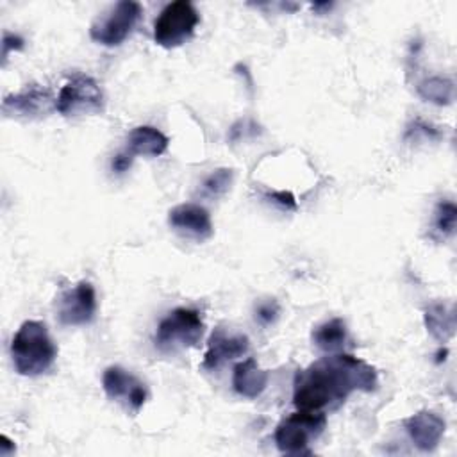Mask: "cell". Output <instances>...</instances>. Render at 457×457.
Here are the masks:
<instances>
[{"label":"cell","instance_id":"30bf717a","mask_svg":"<svg viewBox=\"0 0 457 457\" xmlns=\"http://www.w3.org/2000/svg\"><path fill=\"white\" fill-rule=\"evenodd\" d=\"M248 337L245 334L227 332L223 327H216L207 341V350L204 353L202 370L214 371L223 362L241 357L248 352Z\"/></svg>","mask_w":457,"mask_h":457},{"label":"cell","instance_id":"52a82bcc","mask_svg":"<svg viewBox=\"0 0 457 457\" xmlns=\"http://www.w3.org/2000/svg\"><path fill=\"white\" fill-rule=\"evenodd\" d=\"M55 111L62 116L104 111V93L89 75H73L55 98Z\"/></svg>","mask_w":457,"mask_h":457},{"label":"cell","instance_id":"5b68a950","mask_svg":"<svg viewBox=\"0 0 457 457\" xmlns=\"http://www.w3.org/2000/svg\"><path fill=\"white\" fill-rule=\"evenodd\" d=\"M198 23L200 14L191 2H171L164 5L154 21V39L162 48L180 46L193 36Z\"/></svg>","mask_w":457,"mask_h":457},{"label":"cell","instance_id":"7c38bea8","mask_svg":"<svg viewBox=\"0 0 457 457\" xmlns=\"http://www.w3.org/2000/svg\"><path fill=\"white\" fill-rule=\"evenodd\" d=\"M168 223L171 228L200 241L209 239L214 232L209 211L198 204L175 205L168 212Z\"/></svg>","mask_w":457,"mask_h":457},{"label":"cell","instance_id":"9c48e42d","mask_svg":"<svg viewBox=\"0 0 457 457\" xmlns=\"http://www.w3.org/2000/svg\"><path fill=\"white\" fill-rule=\"evenodd\" d=\"M102 387L111 400L123 403L132 412H139L146 402V389L143 382L121 366L105 368L102 375Z\"/></svg>","mask_w":457,"mask_h":457},{"label":"cell","instance_id":"6da1fadb","mask_svg":"<svg viewBox=\"0 0 457 457\" xmlns=\"http://www.w3.org/2000/svg\"><path fill=\"white\" fill-rule=\"evenodd\" d=\"M378 386L377 370L366 361L336 352L321 357L293 380V403L300 411H320L339 407L353 391L371 393Z\"/></svg>","mask_w":457,"mask_h":457},{"label":"cell","instance_id":"ac0fdd59","mask_svg":"<svg viewBox=\"0 0 457 457\" xmlns=\"http://www.w3.org/2000/svg\"><path fill=\"white\" fill-rule=\"evenodd\" d=\"M416 91L425 102H430L436 105H450L455 96L453 80L441 75H432L420 80L416 86Z\"/></svg>","mask_w":457,"mask_h":457},{"label":"cell","instance_id":"d6986e66","mask_svg":"<svg viewBox=\"0 0 457 457\" xmlns=\"http://www.w3.org/2000/svg\"><path fill=\"white\" fill-rule=\"evenodd\" d=\"M234 179V170L232 168H218L212 173H209L204 182H202V196H220L223 195Z\"/></svg>","mask_w":457,"mask_h":457},{"label":"cell","instance_id":"cb8c5ba5","mask_svg":"<svg viewBox=\"0 0 457 457\" xmlns=\"http://www.w3.org/2000/svg\"><path fill=\"white\" fill-rule=\"evenodd\" d=\"M266 196L270 198V202L280 205L286 211H295L296 209V200L289 191H271Z\"/></svg>","mask_w":457,"mask_h":457},{"label":"cell","instance_id":"277c9868","mask_svg":"<svg viewBox=\"0 0 457 457\" xmlns=\"http://www.w3.org/2000/svg\"><path fill=\"white\" fill-rule=\"evenodd\" d=\"M327 416L320 411H300L284 418L275 428V445L282 453L302 455L311 453V441L318 439L325 430Z\"/></svg>","mask_w":457,"mask_h":457},{"label":"cell","instance_id":"4fadbf2b","mask_svg":"<svg viewBox=\"0 0 457 457\" xmlns=\"http://www.w3.org/2000/svg\"><path fill=\"white\" fill-rule=\"evenodd\" d=\"M403 427L416 448H420L421 452H432L439 445L446 423L439 414L432 411H420L409 416L403 421Z\"/></svg>","mask_w":457,"mask_h":457},{"label":"cell","instance_id":"8fae6325","mask_svg":"<svg viewBox=\"0 0 457 457\" xmlns=\"http://www.w3.org/2000/svg\"><path fill=\"white\" fill-rule=\"evenodd\" d=\"M55 109V100L52 98L50 89L37 84L7 95L2 102V111L7 116H23V118H41Z\"/></svg>","mask_w":457,"mask_h":457},{"label":"cell","instance_id":"44dd1931","mask_svg":"<svg viewBox=\"0 0 457 457\" xmlns=\"http://www.w3.org/2000/svg\"><path fill=\"white\" fill-rule=\"evenodd\" d=\"M420 136L423 137H428V139H439L441 137V132L437 129H434L432 125L421 121V120H414L407 130H405V139H418Z\"/></svg>","mask_w":457,"mask_h":457},{"label":"cell","instance_id":"7a4b0ae2","mask_svg":"<svg viewBox=\"0 0 457 457\" xmlns=\"http://www.w3.org/2000/svg\"><path fill=\"white\" fill-rule=\"evenodd\" d=\"M55 357L57 346L46 325L37 320H25L11 341L14 370L23 377H37L52 368Z\"/></svg>","mask_w":457,"mask_h":457},{"label":"cell","instance_id":"7402d4cb","mask_svg":"<svg viewBox=\"0 0 457 457\" xmlns=\"http://www.w3.org/2000/svg\"><path fill=\"white\" fill-rule=\"evenodd\" d=\"M278 318V305L273 302V300H268V302H261L255 309V320L261 323V325H271L275 323V320Z\"/></svg>","mask_w":457,"mask_h":457},{"label":"cell","instance_id":"9a60e30c","mask_svg":"<svg viewBox=\"0 0 457 457\" xmlns=\"http://www.w3.org/2000/svg\"><path fill=\"white\" fill-rule=\"evenodd\" d=\"M170 139L152 125L134 127L127 136V152L130 155L159 157L168 150Z\"/></svg>","mask_w":457,"mask_h":457},{"label":"cell","instance_id":"5bb4252c","mask_svg":"<svg viewBox=\"0 0 457 457\" xmlns=\"http://www.w3.org/2000/svg\"><path fill=\"white\" fill-rule=\"evenodd\" d=\"M232 386L239 396L250 400L257 398L268 386V373L262 368H259L253 357H248L234 366Z\"/></svg>","mask_w":457,"mask_h":457},{"label":"cell","instance_id":"2e32d148","mask_svg":"<svg viewBox=\"0 0 457 457\" xmlns=\"http://www.w3.org/2000/svg\"><path fill=\"white\" fill-rule=\"evenodd\" d=\"M427 332L439 343H446L455 334V309L450 302H434L423 314Z\"/></svg>","mask_w":457,"mask_h":457},{"label":"cell","instance_id":"d4e9b609","mask_svg":"<svg viewBox=\"0 0 457 457\" xmlns=\"http://www.w3.org/2000/svg\"><path fill=\"white\" fill-rule=\"evenodd\" d=\"M132 161H134V155H130L127 150L116 154V155L112 157V162H111L112 171H116V173H125V171L132 166Z\"/></svg>","mask_w":457,"mask_h":457},{"label":"cell","instance_id":"603a6c76","mask_svg":"<svg viewBox=\"0 0 457 457\" xmlns=\"http://www.w3.org/2000/svg\"><path fill=\"white\" fill-rule=\"evenodd\" d=\"M23 43H25L23 37H20L18 34L4 32V37H2V61L5 62L11 52L21 50V48H23Z\"/></svg>","mask_w":457,"mask_h":457},{"label":"cell","instance_id":"8992f818","mask_svg":"<svg viewBox=\"0 0 457 457\" xmlns=\"http://www.w3.org/2000/svg\"><path fill=\"white\" fill-rule=\"evenodd\" d=\"M141 14L143 7L139 2L121 0L112 5L104 16L93 21V25L89 27V36L98 45L118 46L130 36Z\"/></svg>","mask_w":457,"mask_h":457},{"label":"cell","instance_id":"ffe728a7","mask_svg":"<svg viewBox=\"0 0 457 457\" xmlns=\"http://www.w3.org/2000/svg\"><path fill=\"white\" fill-rule=\"evenodd\" d=\"M455 220H457V207L453 202H439L436 207L434 225L443 236H452L455 232Z\"/></svg>","mask_w":457,"mask_h":457},{"label":"cell","instance_id":"3957f363","mask_svg":"<svg viewBox=\"0 0 457 457\" xmlns=\"http://www.w3.org/2000/svg\"><path fill=\"white\" fill-rule=\"evenodd\" d=\"M204 320L196 309L177 307L157 325L154 343L161 352H179L196 346L204 336Z\"/></svg>","mask_w":457,"mask_h":457},{"label":"cell","instance_id":"484cf974","mask_svg":"<svg viewBox=\"0 0 457 457\" xmlns=\"http://www.w3.org/2000/svg\"><path fill=\"white\" fill-rule=\"evenodd\" d=\"M5 439V437H4ZM2 445V450H0V455L2 457H5V455H9L11 452H14V443H11V441H7L5 439V443H0Z\"/></svg>","mask_w":457,"mask_h":457},{"label":"cell","instance_id":"ba28073f","mask_svg":"<svg viewBox=\"0 0 457 457\" xmlns=\"http://www.w3.org/2000/svg\"><path fill=\"white\" fill-rule=\"evenodd\" d=\"M96 312V293L91 282L80 280L75 287L61 295L57 302V318L62 325L77 327L93 321Z\"/></svg>","mask_w":457,"mask_h":457},{"label":"cell","instance_id":"e0dca14e","mask_svg":"<svg viewBox=\"0 0 457 457\" xmlns=\"http://www.w3.org/2000/svg\"><path fill=\"white\" fill-rule=\"evenodd\" d=\"M312 343L316 348L328 352V353H336L339 350H343L346 339H348V332H346V323L343 318H332L321 325H318L312 334Z\"/></svg>","mask_w":457,"mask_h":457}]
</instances>
